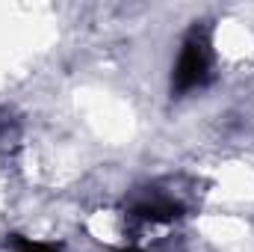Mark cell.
I'll return each instance as SVG.
<instances>
[{
  "mask_svg": "<svg viewBox=\"0 0 254 252\" xmlns=\"http://www.w3.org/2000/svg\"><path fill=\"white\" fill-rule=\"evenodd\" d=\"M130 252H136V250H130Z\"/></svg>",
  "mask_w": 254,
  "mask_h": 252,
  "instance_id": "277c9868",
  "label": "cell"
},
{
  "mask_svg": "<svg viewBox=\"0 0 254 252\" xmlns=\"http://www.w3.org/2000/svg\"><path fill=\"white\" fill-rule=\"evenodd\" d=\"M18 252H57V250L48 247V244H21V250Z\"/></svg>",
  "mask_w": 254,
  "mask_h": 252,
  "instance_id": "3957f363",
  "label": "cell"
},
{
  "mask_svg": "<svg viewBox=\"0 0 254 252\" xmlns=\"http://www.w3.org/2000/svg\"><path fill=\"white\" fill-rule=\"evenodd\" d=\"M210 74V57H207V45L192 36L187 39L181 57H178V65H175V74H172V86L178 92H190V89H198Z\"/></svg>",
  "mask_w": 254,
  "mask_h": 252,
  "instance_id": "6da1fadb",
  "label": "cell"
},
{
  "mask_svg": "<svg viewBox=\"0 0 254 252\" xmlns=\"http://www.w3.org/2000/svg\"><path fill=\"white\" fill-rule=\"evenodd\" d=\"M136 217L145 220V223H172L181 217V208L175 202H166V199H154V202H142L136 208Z\"/></svg>",
  "mask_w": 254,
  "mask_h": 252,
  "instance_id": "7a4b0ae2",
  "label": "cell"
}]
</instances>
